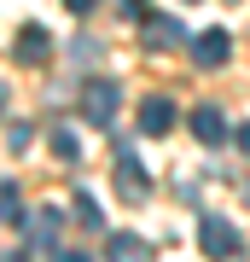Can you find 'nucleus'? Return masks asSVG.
<instances>
[{"mask_svg": "<svg viewBox=\"0 0 250 262\" xmlns=\"http://www.w3.org/2000/svg\"><path fill=\"white\" fill-rule=\"evenodd\" d=\"M117 105H122V88H117V82H105V76L82 88V111H87V122H93V128L117 122Z\"/></svg>", "mask_w": 250, "mask_h": 262, "instance_id": "1", "label": "nucleus"}, {"mask_svg": "<svg viewBox=\"0 0 250 262\" xmlns=\"http://www.w3.org/2000/svg\"><path fill=\"white\" fill-rule=\"evenodd\" d=\"M204 256H239L244 251V239H239V227L233 222H221V215H204Z\"/></svg>", "mask_w": 250, "mask_h": 262, "instance_id": "2", "label": "nucleus"}, {"mask_svg": "<svg viewBox=\"0 0 250 262\" xmlns=\"http://www.w3.org/2000/svg\"><path fill=\"white\" fill-rule=\"evenodd\" d=\"M29 251H58V239H64V215H58L53 204H47L41 215H29Z\"/></svg>", "mask_w": 250, "mask_h": 262, "instance_id": "3", "label": "nucleus"}, {"mask_svg": "<svg viewBox=\"0 0 250 262\" xmlns=\"http://www.w3.org/2000/svg\"><path fill=\"white\" fill-rule=\"evenodd\" d=\"M227 53H233V35H227V29H204V35L192 41V64H204V70L227 64Z\"/></svg>", "mask_w": 250, "mask_h": 262, "instance_id": "4", "label": "nucleus"}, {"mask_svg": "<svg viewBox=\"0 0 250 262\" xmlns=\"http://www.w3.org/2000/svg\"><path fill=\"white\" fill-rule=\"evenodd\" d=\"M140 41H146V47H180V41H186V29L175 24V18H146V29H140Z\"/></svg>", "mask_w": 250, "mask_h": 262, "instance_id": "5", "label": "nucleus"}, {"mask_svg": "<svg viewBox=\"0 0 250 262\" xmlns=\"http://www.w3.org/2000/svg\"><path fill=\"white\" fill-rule=\"evenodd\" d=\"M192 134H198L204 146H221V140H227V117L215 111V105H198V111H192Z\"/></svg>", "mask_w": 250, "mask_h": 262, "instance_id": "6", "label": "nucleus"}, {"mask_svg": "<svg viewBox=\"0 0 250 262\" xmlns=\"http://www.w3.org/2000/svg\"><path fill=\"white\" fill-rule=\"evenodd\" d=\"M140 128H146V134H169V128H175V105H169V99H146V105H140Z\"/></svg>", "mask_w": 250, "mask_h": 262, "instance_id": "7", "label": "nucleus"}, {"mask_svg": "<svg viewBox=\"0 0 250 262\" xmlns=\"http://www.w3.org/2000/svg\"><path fill=\"white\" fill-rule=\"evenodd\" d=\"M117 192L128 198V204H140V198L151 192V181H146V169H134L128 158H122V169H117Z\"/></svg>", "mask_w": 250, "mask_h": 262, "instance_id": "8", "label": "nucleus"}, {"mask_svg": "<svg viewBox=\"0 0 250 262\" xmlns=\"http://www.w3.org/2000/svg\"><path fill=\"white\" fill-rule=\"evenodd\" d=\"M47 53H53V41H47V29H41V24H29L24 35H18V58H24V64H41Z\"/></svg>", "mask_w": 250, "mask_h": 262, "instance_id": "9", "label": "nucleus"}, {"mask_svg": "<svg viewBox=\"0 0 250 262\" xmlns=\"http://www.w3.org/2000/svg\"><path fill=\"white\" fill-rule=\"evenodd\" d=\"M105 251H111V256H146V239H140V233H111Z\"/></svg>", "mask_w": 250, "mask_h": 262, "instance_id": "10", "label": "nucleus"}, {"mask_svg": "<svg viewBox=\"0 0 250 262\" xmlns=\"http://www.w3.org/2000/svg\"><path fill=\"white\" fill-rule=\"evenodd\" d=\"M76 222H82V227H105V215H99V204H93V192H76Z\"/></svg>", "mask_w": 250, "mask_h": 262, "instance_id": "11", "label": "nucleus"}, {"mask_svg": "<svg viewBox=\"0 0 250 262\" xmlns=\"http://www.w3.org/2000/svg\"><path fill=\"white\" fill-rule=\"evenodd\" d=\"M53 151H58L64 163H76V151H82V146H76V134H70V128H53Z\"/></svg>", "mask_w": 250, "mask_h": 262, "instance_id": "12", "label": "nucleus"}, {"mask_svg": "<svg viewBox=\"0 0 250 262\" xmlns=\"http://www.w3.org/2000/svg\"><path fill=\"white\" fill-rule=\"evenodd\" d=\"M18 187H0V222H18Z\"/></svg>", "mask_w": 250, "mask_h": 262, "instance_id": "13", "label": "nucleus"}, {"mask_svg": "<svg viewBox=\"0 0 250 262\" xmlns=\"http://www.w3.org/2000/svg\"><path fill=\"white\" fill-rule=\"evenodd\" d=\"M64 6H70V12H93L99 0H64Z\"/></svg>", "mask_w": 250, "mask_h": 262, "instance_id": "14", "label": "nucleus"}, {"mask_svg": "<svg viewBox=\"0 0 250 262\" xmlns=\"http://www.w3.org/2000/svg\"><path fill=\"white\" fill-rule=\"evenodd\" d=\"M233 140H239V151H250V122H244V128H239V134H233Z\"/></svg>", "mask_w": 250, "mask_h": 262, "instance_id": "15", "label": "nucleus"}, {"mask_svg": "<svg viewBox=\"0 0 250 262\" xmlns=\"http://www.w3.org/2000/svg\"><path fill=\"white\" fill-rule=\"evenodd\" d=\"M0 105H6V88H0Z\"/></svg>", "mask_w": 250, "mask_h": 262, "instance_id": "16", "label": "nucleus"}]
</instances>
